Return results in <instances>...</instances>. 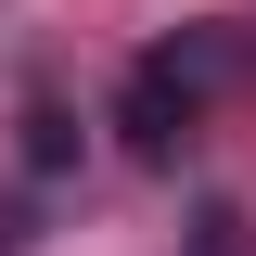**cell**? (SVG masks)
<instances>
[{"label": "cell", "instance_id": "6da1fadb", "mask_svg": "<svg viewBox=\"0 0 256 256\" xmlns=\"http://www.w3.org/2000/svg\"><path fill=\"white\" fill-rule=\"evenodd\" d=\"M192 116H205V64H192V52H141V64H128L116 128H128V154H141V166H180Z\"/></svg>", "mask_w": 256, "mask_h": 256}, {"label": "cell", "instance_id": "7a4b0ae2", "mask_svg": "<svg viewBox=\"0 0 256 256\" xmlns=\"http://www.w3.org/2000/svg\"><path fill=\"white\" fill-rule=\"evenodd\" d=\"M64 154H77V116H64V102L38 90V102H26V166H38V180H52Z\"/></svg>", "mask_w": 256, "mask_h": 256}]
</instances>
